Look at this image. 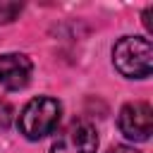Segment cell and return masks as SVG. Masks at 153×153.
I'll return each mask as SVG.
<instances>
[{
    "label": "cell",
    "mask_w": 153,
    "mask_h": 153,
    "mask_svg": "<svg viewBox=\"0 0 153 153\" xmlns=\"http://www.w3.org/2000/svg\"><path fill=\"white\" fill-rule=\"evenodd\" d=\"M112 62L127 79H143L153 69V48L148 38L124 36L112 48Z\"/></svg>",
    "instance_id": "cell-1"
},
{
    "label": "cell",
    "mask_w": 153,
    "mask_h": 153,
    "mask_svg": "<svg viewBox=\"0 0 153 153\" xmlns=\"http://www.w3.org/2000/svg\"><path fill=\"white\" fill-rule=\"evenodd\" d=\"M60 112H62V108L55 98H48V96L33 98L19 112V122H17L19 131L29 141H38L55 131V127L60 122Z\"/></svg>",
    "instance_id": "cell-2"
},
{
    "label": "cell",
    "mask_w": 153,
    "mask_h": 153,
    "mask_svg": "<svg viewBox=\"0 0 153 153\" xmlns=\"http://www.w3.org/2000/svg\"><path fill=\"white\" fill-rule=\"evenodd\" d=\"M96 148H98V136L93 124L84 120H74L55 136L50 153H96Z\"/></svg>",
    "instance_id": "cell-3"
},
{
    "label": "cell",
    "mask_w": 153,
    "mask_h": 153,
    "mask_svg": "<svg viewBox=\"0 0 153 153\" xmlns=\"http://www.w3.org/2000/svg\"><path fill=\"white\" fill-rule=\"evenodd\" d=\"M117 124H120V131L129 141H146L151 136V131H153V110L143 100L127 103L120 110Z\"/></svg>",
    "instance_id": "cell-4"
},
{
    "label": "cell",
    "mask_w": 153,
    "mask_h": 153,
    "mask_svg": "<svg viewBox=\"0 0 153 153\" xmlns=\"http://www.w3.org/2000/svg\"><path fill=\"white\" fill-rule=\"evenodd\" d=\"M31 60L22 53H7L0 57V86L19 91L31 79Z\"/></svg>",
    "instance_id": "cell-5"
},
{
    "label": "cell",
    "mask_w": 153,
    "mask_h": 153,
    "mask_svg": "<svg viewBox=\"0 0 153 153\" xmlns=\"http://www.w3.org/2000/svg\"><path fill=\"white\" fill-rule=\"evenodd\" d=\"M19 12H22V5H19V2H2V5H0V24L12 22Z\"/></svg>",
    "instance_id": "cell-6"
},
{
    "label": "cell",
    "mask_w": 153,
    "mask_h": 153,
    "mask_svg": "<svg viewBox=\"0 0 153 153\" xmlns=\"http://www.w3.org/2000/svg\"><path fill=\"white\" fill-rule=\"evenodd\" d=\"M10 124H12V108L7 100L0 98V131H5Z\"/></svg>",
    "instance_id": "cell-7"
},
{
    "label": "cell",
    "mask_w": 153,
    "mask_h": 153,
    "mask_svg": "<svg viewBox=\"0 0 153 153\" xmlns=\"http://www.w3.org/2000/svg\"><path fill=\"white\" fill-rule=\"evenodd\" d=\"M108 153H141V151H136V148H131V146H112Z\"/></svg>",
    "instance_id": "cell-8"
},
{
    "label": "cell",
    "mask_w": 153,
    "mask_h": 153,
    "mask_svg": "<svg viewBox=\"0 0 153 153\" xmlns=\"http://www.w3.org/2000/svg\"><path fill=\"white\" fill-rule=\"evenodd\" d=\"M151 14H153V7H146V12H143V24H146V29H148V31H153V24H151Z\"/></svg>",
    "instance_id": "cell-9"
}]
</instances>
